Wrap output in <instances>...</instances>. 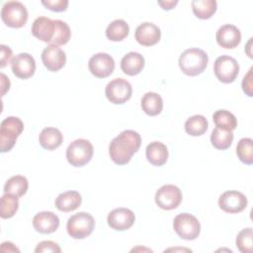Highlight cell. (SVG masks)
Listing matches in <instances>:
<instances>
[{
    "label": "cell",
    "mask_w": 253,
    "mask_h": 253,
    "mask_svg": "<svg viewBox=\"0 0 253 253\" xmlns=\"http://www.w3.org/2000/svg\"><path fill=\"white\" fill-rule=\"evenodd\" d=\"M140 144L141 137L139 133L132 129H126L110 142L109 155L117 165H125L137 152Z\"/></svg>",
    "instance_id": "cell-1"
},
{
    "label": "cell",
    "mask_w": 253,
    "mask_h": 253,
    "mask_svg": "<svg viewBox=\"0 0 253 253\" xmlns=\"http://www.w3.org/2000/svg\"><path fill=\"white\" fill-rule=\"evenodd\" d=\"M209 56L201 48L193 47L184 50L179 57V67L188 76H197L205 71L208 66Z\"/></svg>",
    "instance_id": "cell-2"
},
{
    "label": "cell",
    "mask_w": 253,
    "mask_h": 253,
    "mask_svg": "<svg viewBox=\"0 0 253 253\" xmlns=\"http://www.w3.org/2000/svg\"><path fill=\"white\" fill-rule=\"evenodd\" d=\"M24 129V123L18 117H7L1 122L0 125V149L1 152L10 151L18 136Z\"/></svg>",
    "instance_id": "cell-3"
},
{
    "label": "cell",
    "mask_w": 253,
    "mask_h": 253,
    "mask_svg": "<svg viewBox=\"0 0 253 253\" xmlns=\"http://www.w3.org/2000/svg\"><path fill=\"white\" fill-rule=\"evenodd\" d=\"M95 227L94 217L85 211L71 215L66 223L67 233L74 239H84L89 236Z\"/></svg>",
    "instance_id": "cell-4"
},
{
    "label": "cell",
    "mask_w": 253,
    "mask_h": 253,
    "mask_svg": "<svg viewBox=\"0 0 253 253\" xmlns=\"http://www.w3.org/2000/svg\"><path fill=\"white\" fill-rule=\"evenodd\" d=\"M94 148L92 143L85 138L72 141L66 149V159L71 166L82 167L92 158Z\"/></svg>",
    "instance_id": "cell-5"
},
{
    "label": "cell",
    "mask_w": 253,
    "mask_h": 253,
    "mask_svg": "<svg viewBox=\"0 0 253 253\" xmlns=\"http://www.w3.org/2000/svg\"><path fill=\"white\" fill-rule=\"evenodd\" d=\"M28 10L19 1H8L1 9V19L10 28H22L28 21Z\"/></svg>",
    "instance_id": "cell-6"
},
{
    "label": "cell",
    "mask_w": 253,
    "mask_h": 253,
    "mask_svg": "<svg viewBox=\"0 0 253 253\" xmlns=\"http://www.w3.org/2000/svg\"><path fill=\"white\" fill-rule=\"evenodd\" d=\"M173 228L179 237L185 240H194L201 232L200 221L195 215L188 212L179 213L175 216Z\"/></svg>",
    "instance_id": "cell-7"
},
{
    "label": "cell",
    "mask_w": 253,
    "mask_h": 253,
    "mask_svg": "<svg viewBox=\"0 0 253 253\" xmlns=\"http://www.w3.org/2000/svg\"><path fill=\"white\" fill-rule=\"evenodd\" d=\"M215 77L222 83H232L239 73L237 60L229 55L218 56L213 63Z\"/></svg>",
    "instance_id": "cell-8"
},
{
    "label": "cell",
    "mask_w": 253,
    "mask_h": 253,
    "mask_svg": "<svg viewBox=\"0 0 253 253\" xmlns=\"http://www.w3.org/2000/svg\"><path fill=\"white\" fill-rule=\"evenodd\" d=\"M132 94V87L130 83L124 78H115L110 81L105 89L107 99L115 104L122 105L128 101Z\"/></svg>",
    "instance_id": "cell-9"
},
{
    "label": "cell",
    "mask_w": 253,
    "mask_h": 253,
    "mask_svg": "<svg viewBox=\"0 0 253 253\" xmlns=\"http://www.w3.org/2000/svg\"><path fill=\"white\" fill-rule=\"evenodd\" d=\"M156 205L165 211H171L179 207L182 202L181 190L172 184L161 186L155 194Z\"/></svg>",
    "instance_id": "cell-10"
},
{
    "label": "cell",
    "mask_w": 253,
    "mask_h": 253,
    "mask_svg": "<svg viewBox=\"0 0 253 253\" xmlns=\"http://www.w3.org/2000/svg\"><path fill=\"white\" fill-rule=\"evenodd\" d=\"M247 198L239 191H225L219 196V208L228 213H238L244 211L247 207Z\"/></svg>",
    "instance_id": "cell-11"
},
{
    "label": "cell",
    "mask_w": 253,
    "mask_h": 253,
    "mask_svg": "<svg viewBox=\"0 0 253 253\" xmlns=\"http://www.w3.org/2000/svg\"><path fill=\"white\" fill-rule=\"evenodd\" d=\"M88 68L95 77L106 78L113 73L115 69V60L110 54L99 52L91 56L88 61Z\"/></svg>",
    "instance_id": "cell-12"
},
{
    "label": "cell",
    "mask_w": 253,
    "mask_h": 253,
    "mask_svg": "<svg viewBox=\"0 0 253 253\" xmlns=\"http://www.w3.org/2000/svg\"><path fill=\"white\" fill-rule=\"evenodd\" d=\"M42 61L47 70L56 72L65 65L66 55L63 49L58 45L50 43L43 48L42 52Z\"/></svg>",
    "instance_id": "cell-13"
},
{
    "label": "cell",
    "mask_w": 253,
    "mask_h": 253,
    "mask_svg": "<svg viewBox=\"0 0 253 253\" xmlns=\"http://www.w3.org/2000/svg\"><path fill=\"white\" fill-rule=\"evenodd\" d=\"M135 220V215L129 209L118 208L110 211L107 217L108 224L111 228L124 231L130 228Z\"/></svg>",
    "instance_id": "cell-14"
},
{
    "label": "cell",
    "mask_w": 253,
    "mask_h": 253,
    "mask_svg": "<svg viewBox=\"0 0 253 253\" xmlns=\"http://www.w3.org/2000/svg\"><path fill=\"white\" fill-rule=\"evenodd\" d=\"M11 68L14 75L18 78L28 79L36 71L35 58L28 52H21L12 59Z\"/></svg>",
    "instance_id": "cell-15"
},
{
    "label": "cell",
    "mask_w": 253,
    "mask_h": 253,
    "mask_svg": "<svg viewBox=\"0 0 253 253\" xmlns=\"http://www.w3.org/2000/svg\"><path fill=\"white\" fill-rule=\"evenodd\" d=\"M217 43L227 49L236 47L241 42L240 30L231 24H225L218 28L215 34Z\"/></svg>",
    "instance_id": "cell-16"
},
{
    "label": "cell",
    "mask_w": 253,
    "mask_h": 253,
    "mask_svg": "<svg viewBox=\"0 0 253 253\" xmlns=\"http://www.w3.org/2000/svg\"><path fill=\"white\" fill-rule=\"evenodd\" d=\"M134 37L139 44L150 46L156 44L160 41L161 31L153 23L144 22L136 28Z\"/></svg>",
    "instance_id": "cell-17"
},
{
    "label": "cell",
    "mask_w": 253,
    "mask_h": 253,
    "mask_svg": "<svg viewBox=\"0 0 253 253\" xmlns=\"http://www.w3.org/2000/svg\"><path fill=\"white\" fill-rule=\"evenodd\" d=\"M34 228L42 234L54 232L59 226V218L52 211H40L33 218Z\"/></svg>",
    "instance_id": "cell-18"
},
{
    "label": "cell",
    "mask_w": 253,
    "mask_h": 253,
    "mask_svg": "<svg viewBox=\"0 0 253 253\" xmlns=\"http://www.w3.org/2000/svg\"><path fill=\"white\" fill-rule=\"evenodd\" d=\"M54 20L47 17H38L32 25V34L34 37L44 42H51L54 35Z\"/></svg>",
    "instance_id": "cell-19"
},
{
    "label": "cell",
    "mask_w": 253,
    "mask_h": 253,
    "mask_svg": "<svg viewBox=\"0 0 253 253\" xmlns=\"http://www.w3.org/2000/svg\"><path fill=\"white\" fill-rule=\"evenodd\" d=\"M144 64V57L139 52L130 51L123 56L121 60V69L125 74L134 76L142 71Z\"/></svg>",
    "instance_id": "cell-20"
},
{
    "label": "cell",
    "mask_w": 253,
    "mask_h": 253,
    "mask_svg": "<svg viewBox=\"0 0 253 253\" xmlns=\"http://www.w3.org/2000/svg\"><path fill=\"white\" fill-rule=\"evenodd\" d=\"M82 198L77 191H66L57 196L55 199V207L58 211L68 212L75 211L81 205Z\"/></svg>",
    "instance_id": "cell-21"
},
{
    "label": "cell",
    "mask_w": 253,
    "mask_h": 253,
    "mask_svg": "<svg viewBox=\"0 0 253 253\" xmlns=\"http://www.w3.org/2000/svg\"><path fill=\"white\" fill-rule=\"evenodd\" d=\"M63 135L56 127H44L39 135V142L41 146L46 150H54L61 145Z\"/></svg>",
    "instance_id": "cell-22"
},
{
    "label": "cell",
    "mask_w": 253,
    "mask_h": 253,
    "mask_svg": "<svg viewBox=\"0 0 253 253\" xmlns=\"http://www.w3.org/2000/svg\"><path fill=\"white\" fill-rule=\"evenodd\" d=\"M145 155L148 162L154 166H162L168 159V149L160 141L150 142L145 149Z\"/></svg>",
    "instance_id": "cell-23"
},
{
    "label": "cell",
    "mask_w": 253,
    "mask_h": 253,
    "mask_svg": "<svg viewBox=\"0 0 253 253\" xmlns=\"http://www.w3.org/2000/svg\"><path fill=\"white\" fill-rule=\"evenodd\" d=\"M142 111L148 116H157L163 110V100L161 96L155 92L145 93L140 101Z\"/></svg>",
    "instance_id": "cell-24"
},
{
    "label": "cell",
    "mask_w": 253,
    "mask_h": 253,
    "mask_svg": "<svg viewBox=\"0 0 253 253\" xmlns=\"http://www.w3.org/2000/svg\"><path fill=\"white\" fill-rule=\"evenodd\" d=\"M233 141V132L232 130L214 127L211 134V142L212 146L219 150H225L229 148Z\"/></svg>",
    "instance_id": "cell-25"
},
{
    "label": "cell",
    "mask_w": 253,
    "mask_h": 253,
    "mask_svg": "<svg viewBox=\"0 0 253 253\" xmlns=\"http://www.w3.org/2000/svg\"><path fill=\"white\" fill-rule=\"evenodd\" d=\"M29 188V182L22 175H15L9 178L4 185V193L12 194L18 198L23 197Z\"/></svg>",
    "instance_id": "cell-26"
},
{
    "label": "cell",
    "mask_w": 253,
    "mask_h": 253,
    "mask_svg": "<svg viewBox=\"0 0 253 253\" xmlns=\"http://www.w3.org/2000/svg\"><path fill=\"white\" fill-rule=\"evenodd\" d=\"M191 5L195 16L202 20L210 19L217 8L215 0H193Z\"/></svg>",
    "instance_id": "cell-27"
},
{
    "label": "cell",
    "mask_w": 253,
    "mask_h": 253,
    "mask_svg": "<svg viewBox=\"0 0 253 253\" xmlns=\"http://www.w3.org/2000/svg\"><path fill=\"white\" fill-rule=\"evenodd\" d=\"M129 27L125 20L117 19L109 24L106 29V36L112 42H120L127 37Z\"/></svg>",
    "instance_id": "cell-28"
},
{
    "label": "cell",
    "mask_w": 253,
    "mask_h": 253,
    "mask_svg": "<svg viewBox=\"0 0 253 253\" xmlns=\"http://www.w3.org/2000/svg\"><path fill=\"white\" fill-rule=\"evenodd\" d=\"M208 126V120L202 115L192 116L185 122V130L192 136H200L204 134L207 131Z\"/></svg>",
    "instance_id": "cell-29"
},
{
    "label": "cell",
    "mask_w": 253,
    "mask_h": 253,
    "mask_svg": "<svg viewBox=\"0 0 253 253\" xmlns=\"http://www.w3.org/2000/svg\"><path fill=\"white\" fill-rule=\"evenodd\" d=\"M212 121L216 127L233 130L237 127L235 116L227 110H217L212 115Z\"/></svg>",
    "instance_id": "cell-30"
},
{
    "label": "cell",
    "mask_w": 253,
    "mask_h": 253,
    "mask_svg": "<svg viewBox=\"0 0 253 253\" xmlns=\"http://www.w3.org/2000/svg\"><path fill=\"white\" fill-rule=\"evenodd\" d=\"M18 199L12 194L4 193L0 201V216L2 218H11L15 215L19 209Z\"/></svg>",
    "instance_id": "cell-31"
},
{
    "label": "cell",
    "mask_w": 253,
    "mask_h": 253,
    "mask_svg": "<svg viewBox=\"0 0 253 253\" xmlns=\"http://www.w3.org/2000/svg\"><path fill=\"white\" fill-rule=\"evenodd\" d=\"M253 140L249 137L241 138L236 146V154L239 160L246 164L251 165L253 163Z\"/></svg>",
    "instance_id": "cell-32"
},
{
    "label": "cell",
    "mask_w": 253,
    "mask_h": 253,
    "mask_svg": "<svg viewBox=\"0 0 253 253\" xmlns=\"http://www.w3.org/2000/svg\"><path fill=\"white\" fill-rule=\"evenodd\" d=\"M54 35L51 42L55 45H63L67 43L71 37L69 26L61 20H54Z\"/></svg>",
    "instance_id": "cell-33"
},
{
    "label": "cell",
    "mask_w": 253,
    "mask_h": 253,
    "mask_svg": "<svg viewBox=\"0 0 253 253\" xmlns=\"http://www.w3.org/2000/svg\"><path fill=\"white\" fill-rule=\"evenodd\" d=\"M253 231L251 227L244 228L239 231L236 236V247L242 253H252L253 250Z\"/></svg>",
    "instance_id": "cell-34"
},
{
    "label": "cell",
    "mask_w": 253,
    "mask_h": 253,
    "mask_svg": "<svg viewBox=\"0 0 253 253\" xmlns=\"http://www.w3.org/2000/svg\"><path fill=\"white\" fill-rule=\"evenodd\" d=\"M36 253H45V252H52V253H60L61 249L59 247V245L53 241L50 240H44L40 242L36 249H35Z\"/></svg>",
    "instance_id": "cell-35"
},
{
    "label": "cell",
    "mask_w": 253,
    "mask_h": 253,
    "mask_svg": "<svg viewBox=\"0 0 253 253\" xmlns=\"http://www.w3.org/2000/svg\"><path fill=\"white\" fill-rule=\"evenodd\" d=\"M42 4L54 12H63L68 7V1L67 0H42Z\"/></svg>",
    "instance_id": "cell-36"
},
{
    "label": "cell",
    "mask_w": 253,
    "mask_h": 253,
    "mask_svg": "<svg viewBox=\"0 0 253 253\" xmlns=\"http://www.w3.org/2000/svg\"><path fill=\"white\" fill-rule=\"evenodd\" d=\"M252 70H253V67H251L248 72L244 75L243 79H242V83H241V86H242V90L243 92L248 96V97H252L253 96V77H252Z\"/></svg>",
    "instance_id": "cell-37"
},
{
    "label": "cell",
    "mask_w": 253,
    "mask_h": 253,
    "mask_svg": "<svg viewBox=\"0 0 253 253\" xmlns=\"http://www.w3.org/2000/svg\"><path fill=\"white\" fill-rule=\"evenodd\" d=\"M1 67H5L7 65V63L11 60L13 52L12 49L5 45V44H1Z\"/></svg>",
    "instance_id": "cell-38"
},
{
    "label": "cell",
    "mask_w": 253,
    "mask_h": 253,
    "mask_svg": "<svg viewBox=\"0 0 253 253\" xmlns=\"http://www.w3.org/2000/svg\"><path fill=\"white\" fill-rule=\"evenodd\" d=\"M1 88H2V96L10 89V80L4 73H1Z\"/></svg>",
    "instance_id": "cell-39"
},
{
    "label": "cell",
    "mask_w": 253,
    "mask_h": 253,
    "mask_svg": "<svg viewBox=\"0 0 253 253\" xmlns=\"http://www.w3.org/2000/svg\"><path fill=\"white\" fill-rule=\"evenodd\" d=\"M157 3L162 9L171 10L178 4V1L177 0H175V1H173V0H171V1H158Z\"/></svg>",
    "instance_id": "cell-40"
},
{
    "label": "cell",
    "mask_w": 253,
    "mask_h": 253,
    "mask_svg": "<svg viewBox=\"0 0 253 253\" xmlns=\"http://www.w3.org/2000/svg\"><path fill=\"white\" fill-rule=\"evenodd\" d=\"M252 38H250L249 39V42H248V43H247V47H246V52H247V54H248V56L250 57V58H252V53H251V51H250V46H251V43H252Z\"/></svg>",
    "instance_id": "cell-41"
}]
</instances>
